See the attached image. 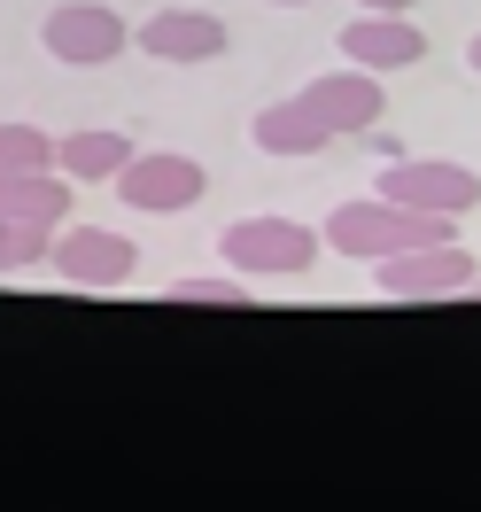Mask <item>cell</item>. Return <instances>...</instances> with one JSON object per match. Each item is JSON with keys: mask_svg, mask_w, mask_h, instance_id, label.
I'll return each mask as SVG.
<instances>
[{"mask_svg": "<svg viewBox=\"0 0 481 512\" xmlns=\"http://www.w3.org/2000/svg\"><path fill=\"white\" fill-rule=\"evenodd\" d=\"M458 218H435V210H404L388 194H357V202H334L319 225V241L350 264H381V256H404V249H427V241H458L450 233Z\"/></svg>", "mask_w": 481, "mask_h": 512, "instance_id": "1", "label": "cell"}, {"mask_svg": "<svg viewBox=\"0 0 481 512\" xmlns=\"http://www.w3.org/2000/svg\"><path fill=\"white\" fill-rule=\"evenodd\" d=\"M319 225H295V218H233L218 233V256L225 272H241V280H303L311 264H319Z\"/></svg>", "mask_w": 481, "mask_h": 512, "instance_id": "2", "label": "cell"}, {"mask_svg": "<svg viewBox=\"0 0 481 512\" xmlns=\"http://www.w3.org/2000/svg\"><path fill=\"white\" fill-rule=\"evenodd\" d=\"M109 187H117V202L140 210V218H179V210H194V202L210 194V171L194 156H179V148H140Z\"/></svg>", "mask_w": 481, "mask_h": 512, "instance_id": "3", "label": "cell"}, {"mask_svg": "<svg viewBox=\"0 0 481 512\" xmlns=\"http://www.w3.org/2000/svg\"><path fill=\"white\" fill-rule=\"evenodd\" d=\"M39 47L70 70H101L117 63L132 47V24L117 8H101V0H63V8H47V24H39Z\"/></svg>", "mask_w": 481, "mask_h": 512, "instance_id": "4", "label": "cell"}, {"mask_svg": "<svg viewBox=\"0 0 481 512\" xmlns=\"http://www.w3.org/2000/svg\"><path fill=\"white\" fill-rule=\"evenodd\" d=\"M47 264H55V280H70V288H125L132 272H140V249H132V233H117V225H55Z\"/></svg>", "mask_w": 481, "mask_h": 512, "instance_id": "5", "label": "cell"}, {"mask_svg": "<svg viewBox=\"0 0 481 512\" xmlns=\"http://www.w3.org/2000/svg\"><path fill=\"white\" fill-rule=\"evenodd\" d=\"M381 194L388 202H404V210H435V218H466L481 210V171L450 156H404L381 171Z\"/></svg>", "mask_w": 481, "mask_h": 512, "instance_id": "6", "label": "cell"}, {"mask_svg": "<svg viewBox=\"0 0 481 512\" xmlns=\"http://www.w3.org/2000/svg\"><path fill=\"white\" fill-rule=\"evenodd\" d=\"M373 280H381V295H396V303H443V295H466L481 280L474 256L458 249V241H427V249H404V256H381L373 264Z\"/></svg>", "mask_w": 481, "mask_h": 512, "instance_id": "7", "label": "cell"}, {"mask_svg": "<svg viewBox=\"0 0 481 512\" xmlns=\"http://www.w3.org/2000/svg\"><path fill=\"white\" fill-rule=\"evenodd\" d=\"M303 101L326 117V132L334 140H365V132L381 125V70H357V63H342V70H326V78H303Z\"/></svg>", "mask_w": 481, "mask_h": 512, "instance_id": "8", "label": "cell"}, {"mask_svg": "<svg viewBox=\"0 0 481 512\" xmlns=\"http://www.w3.org/2000/svg\"><path fill=\"white\" fill-rule=\"evenodd\" d=\"M334 47H342V55H350L357 70H412L419 55H427V32H419L412 16H381V8H357L350 24H342V32H334Z\"/></svg>", "mask_w": 481, "mask_h": 512, "instance_id": "9", "label": "cell"}, {"mask_svg": "<svg viewBox=\"0 0 481 512\" xmlns=\"http://www.w3.org/2000/svg\"><path fill=\"white\" fill-rule=\"evenodd\" d=\"M132 47L140 55H156V63H218L225 47H233V32H225L210 8H163V16H148L140 32H132Z\"/></svg>", "mask_w": 481, "mask_h": 512, "instance_id": "10", "label": "cell"}, {"mask_svg": "<svg viewBox=\"0 0 481 512\" xmlns=\"http://www.w3.org/2000/svg\"><path fill=\"white\" fill-rule=\"evenodd\" d=\"M249 140H257V156H288V163H303V156H319V148H334L326 117H319L303 94H288V101H272V109H257Z\"/></svg>", "mask_w": 481, "mask_h": 512, "instance_id": "11", "label": "cell"}, {"mask_svg": "<svg viewBox=\"0 0 481 512\" xmlns=\"http://www.w3.org/2000/svg\"><path fill=\"white\" fill-rule=\"evenodd\" d=\"M0 218L16 225H70V179L63 171H0Z\"/></svg>", "mask_w": 481, "mask_h": 512, "instance_id": "12", "label": "cell"}, {"mask_svg": "<svg viewBox=\"0 0 481 512\" xmlns=\"http://www.w3.org/2000/svg\"><path fill=\"white\" fill-rule=\"evenodd\" d=\"M132 156H140V148H132L125 132H63V140H55V171H63L70 187H109Z\"/></svg>", "mask_w": 481, "mask_h": 512, "instance_id": "13", "label": "cell"}, {"mask_svg": "<svg viewBox=\"0 0 481 512\" xmlns=\"http://www.w3.org/2000/svg\"><path fill=\"white\" fill-rule=\"evenodd\" d=\"M0 171H55V140L39 125H0Z\"/></svg>", "mask_w": 481, "mask_h": 512, "instance_id": "14", "label": "cell"}, {"mask_svg": "<svg viewBox=\"0 0 481 512\" xmlns=\"http://www.w3.org/2000/svg\"><path fill=\"white\" fill-rule=\"evenodd\" d=\"M47 249H55V233H47V225L0 218V272H32V264H47Z\"/></svg>", "mask_w": 481, "mask_h": 512, "instance_id": "15", "label": "cell"}, {"mask_svg": "<svg viewBox=\"0 0 481 512\" xmlns=\"http://www.w3.org/2000/svg\"><path fill=\"white\" fill-rule=\"evenodd\" d=\"M171 303H225V311H249L257 295L241 288V272H233V280H202V272H179V280H171Z\"/></svg>", "mask_w": 481, "mask_h": 512, "instance_id": "16", "label": "cell"}, {"mask_svg": "<svg viewBox=\"0 0 481 512\" xmlns=\"http://www.w3.org/2000/svg\"><path fill=\"white\" fill-rule=\"evenodd\" d=\"M357 8H381V16H412L419 0H357Z\"/></svg>", "mask_w": 481, "mask_h": 512, "instance_id": "17", "label": "cell"}, {"mask_svg": "<svg viewBox=\"0 0 481 512\" xmlns=\"http://www.w3.org/2000/svg\"><path fill=\"white\" fill-rule=\"evenodd\" d=\"M466 63H474V78H481V32H474V47H466Z\"/></svg>", "mask_w": 481, "mask_h": 512, "instance_id": "18", "label": "cell"}, {"mask_svg": "<svg viewBox=\"0 0 481 512\" xmlns=\"http://www.w3.org/2000/svg\"><path fill=\"white\" fill-rule=\"evenodd\" d=\"M272 8H303V0H272Z\"/></svg>", "mask_w": 481, "mask_h": 512, "instance_id": "19", "label": "cell"}]
</instances>
